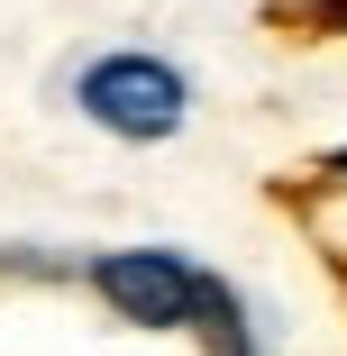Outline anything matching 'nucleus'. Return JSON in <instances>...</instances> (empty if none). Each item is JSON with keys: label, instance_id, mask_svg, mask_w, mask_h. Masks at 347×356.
I'll return each instance as SVG.
<instances>
[{"label": "nucleus", "instance_id": "obj_1", "mask_svg": "<svg viewBox=\"0 0 347 356\" xmlns=\"http://www.w3.org/2000/svg\"><path fill=\"white\" fill-rule=\"evenodd\" d=\"M74 101H83V119H92V128H110V137H137V147L174 137V128H183V110H192L183 74H174L165 55H137V46H119V55L83 64Z\"/></svg>", "mask_w": 347, "mask_h": 356}, {"label": "nucleus", "instance_id": "obj_2", "mask_svg": "<svg viewBox=\"0 0 347 356\" xmlns=\"http://www.w3.org/2000/svg\"><path fill=\"white\" fill-rule=\"evenodd\" d=\"M92 293L128 329H183L201 302V265L174 247H110V256H92Z\"/></svg>", "mask_w": 347, "mask_h": 356}, {"label": "nucleus", "instance_id": "obj_3", "mask_svg": "<svg viewBox=\"0 0 347 356\" xmlns=\"http://www.w3.org/2000/svg\"><path fill=\"white\" fill-rule=\"evenodd\" d=\"M192 329L211 356H256V329H247V302L229 293L220 274H201V302H192Z\"/></svg>", "mask_w": 347, "mask_h": 356}, {"label": "nucleus", "instance_id": "obj_4", "mask_svg": "<svg viewBox=\"0 0 347 356\" xmlns=\"http://www.w3.org/2000/svg\"><path fill=\"white\" fill-rule=\"evenodd\" d=\"M265 19L293 28V37H347V0H274Z\"/></svg>", "mask_w": 347, "mask_h": 356}, {"label": "nucleus", "instance_id": "obj_5", "mask_svg": "<svg viewBox=\"0 0 347 356\" xmlns=\"http://www.w3.org/2000/svg\"><path fill=\"white\" fill-rule=\"evenodd\" d=\"M329 174H347V147H338V156H329Z\"/></svg>", "mask_w": 347, "mask_h": 356}]
</instances>
